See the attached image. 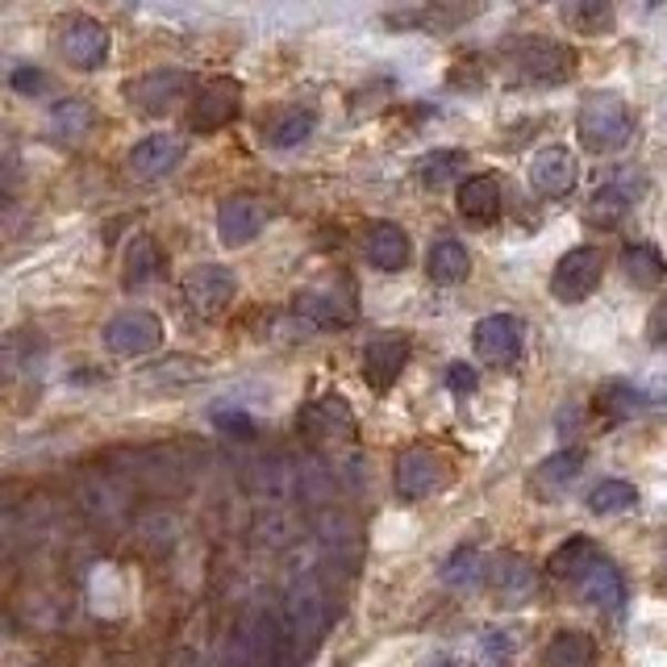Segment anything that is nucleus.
Instances as JSON below:
<instances>
[{
  "label": "nucleus",
  "mask_w": 667,
  "mask_h": 667,
  "mask_svg": "<svg viewBox=\"0 0 667 667\" xmlns=\"http://www.w3.org/2000/svg\"><path fill=\"white\" fill-rule=\"evenodd\" d=\"M275 621H280V643H284V667L305 664L330 630V597H325L322 580L305 576L292 584L284 597V614Z\"/></svg>",
  "instance_id": "1"
},
{
  "label": "nucleus",
  "mask_w": 667,
  "mask_h": 667,
  "mask_svg": "<svg viewBox=\"0 0 667 667\" xmlns=\"http://www.w3.org/2000/svg\"><path fill=\"white\" fill-rule=\"evenodd\" d=\"M505 63L514 71L517 84H530V88H559L567 84L580 59L567 42H555V38L530 34V38H514L505 47Z\"/></svg>",
  "instance_id": "2"
},
{
  "label": "nucleus",
  "mask_w": 667,
  "mask_h": 667,
  "mask_svg": "<svg viewBox=\"0 0 667 667\" xmlns=\"http://www.w3.org/2000/svg\"><path fill=\"white\" fill-rule=\"evenodd\" d=\"M576 134L588 154H614L626 151L634 138V113L617 92H593L584 97L576 113Z\"/></svg>",
  "instance_id": "3"
},
{
  "label": "nucleus",
  "mask_w": 667,
  "mask_h": 667,
  "mask_svg": "<svg viewBox=\"0 0 667 667\" xmlns=\"http://www.w3.org/2000/svg\"><path fill=\"white\" fill-rule=\"evenodd\" d=\"M222 667H284L280 621H275L272 609H251V614L234 626Z\"/></svg>",
  "instance_id": "4"
},
{
  "label": "nucleus",
  "mask_w": 667,
  "mask_h": 667,
  "mask_svg": "<svg viewBox=\"0 0 667 667\" xmlns=\"http://www.w3.org/2000/svg\"><path fill=\"white\" fill-rule=\"evenodd\" d=\"M59 54L71 71H101L113 54V34L92 13H71L59 26Z\"/></svg>",
  "instance_id": "5"
},
{
  "label": "nucleus",
  "mask_w": 667,
  "mask_h": 667,
  "mask_svg": "<svg viewBox=\"0 0 667 667\" xmlns=\"http://www.w3.org/2000/svg\"><path fill=\"white\" fill-rule=\"evenodd\" d=\"M104 351L118 355V360H142L154 355L163 343V322L151 309H121L104 322Z\"/></svg>",
  "instance_id": "6"
},
{
  "label": "nucleus",
  "mask_w": 667,
  "mask_h": 667,
  "mask_svg": "<svg viewBox=\"0 0 667 667\" xmlns=\"http://www.w3.org/2000/svg\"><path fill=\"white\" fill-rule=\"evenodd\" d=\"M242 113V84L234 75H213L209 84L196 88L189 104V130L192 134H218L234 125Z\"/></svg>",
  "instance_id": "7"
},
{
  "label": "nucleus",
  "mask_w": 667,
  "mask_h": 667,
  "mask_svg": "<svg viewBox=\"0 0 667 667\" xmlns=\"http://www.w3.org/2000/svg\"><path fill=\"white\" fill-rule=\"evenodd\" d=\"M600 280H605L600 246H572L550 272V296L564 301V305H580L600 289Z\"/></svg>",
  "instance_id": "8"
},
{
  "label": "nucleus",
  "mask_w": 667,
  "mask_h": 667,
  "mask_svg": "<svg viewBox=\"0 0 667 667\" xmlns=\"http://www.w3.org/2000/svg\"><path fill=\"white\" fill-rule=\"evenodd\" d=\"M360 313L355 289L338 284V289H305L292 301V317L301 322V330H346Z\"/></svg>",
  "instance_id": "9"
},
{
  "label": "nucleus",
  "mask_w": 667,
  "mask_h": 667,
  "mask_svg": "<svg viewBox=\"0 0 667 667\" xmlns=\"http://www.w3.org/2000/svg\"><path fill=\"white\" fill-rule=\"evenodd\" d=\"M484 584L493 588L501 609H522V605H530L538 597V567L526 555H517V550H501L484 567Z\"/></svg>",
  "instance_id": "10"
},
{
  "label": "nucleus",
  "mask_w": 667,
  "mask_h": 667,
  "mask_svg": "<svg viewBox=\"0 0 667 667\" xmlns=\"http://www.w3.org/2000/svg\"><path fill=\"white\" fill-rule=\"evenodd\" d=\"M234 296H239V275L222 267V263H201V267H192L184 275V301L196 317H222L225 309L234 305Z\"/></svg>",
  "instance_id": "11"
},
{
  "label": "nucleus",
  "mask_w": 667,
  "mask_h": 667,
  "mask_svg": "<svg viewBox=\"0 0 667 667\" xmlns=\"http://www.w3.org/2000/svg\"><path fill=\"white\" fill-rule=\"evenodd\" d=\"M472 346L488 367H514L526 346V325L517 313H488L472 330Z\"/></svg>",
  "instance_id": "12"
},
{
  "label": "nucleus",
  "mask_w": 667,
  "mask_h": 667,
  "mask_svg": "<svg viewBox=\"0 0 667 667\" xmlns=\"http://www.w3.org/2000/svg\"><path fill=\"white\" fill-rule=\"evenodd\" d=\"M189 71L180 68H159V71H146V75H138L130 80L125 88V97L134 104L142 118H168L175 104L189 97Z\"/></svg>",
  "instance_id": "13"
},
{
  "label": "nucleus",
  "mask_w": 667,
  "mask_h": 667,
  "mask_svg": "<svg viewBox=\"0 0 667 667\" xmlns=\"http://www.w3.org/2000/svg\"><path fill=\"white\" fill-rule=\"evenodd\" d=\"M296 426L305 434L313 446H330V443H351L355 438V410L346 405L343 396L325 393L317 401H309L301 417H296Z\"/></svg>",
  "instance_id": "14"
},
{
  "label": "nucleus",
  "mask_w": 667,
  "mask_h": 667,
  "mask_svg": "<svg viewBox=\"0 0 667 667\" xmlns=\"http://www.w3.org/2000/svg\"><path fill=\"white\" fill-rule=\"evenodd\" d=\"M393 479H396V496L413 505V501H426V496H434L443 488L446 463L438 459V451H429V446H410V451H401Z\"/></svg>",
  "instance_id": "15"
},
{
  "label": "nucleus",
  "mask_w": 667,
  "mask_h": 667,
  "mask_svg": "<svg viewBox=\"0 0 667 667\" xmlns=\"http://www.w3.org/2000/svg\"><path fill=\"white\" fill-rule=\"evenodd\" d=\"M576 175H580L576 154L567 151L564 142H547V146H538V151H534L530 189L538 192V196H547V201H564V196H572V189H576Z\"/></svg>",
  "instance_id": "16"
},
{
  "label": "nucleus",
  "mask_w": 667,
  "mask_h": 667,
  "mask_svg": "<svg viewBox=\"0 0 667 667\" xmlns=\"http://www.w3.org/2000/svg\"><path fill=\"white\" fill-rule=\"evenodd\" d=\"M647 172H638V168H617V172L605 175V184L597 189L593 196V209H588V218L593 225H617V218L626 213L630 205H638L643 196H647Z\"/></svg>",
  "instance_id": "17"
},
{
  "label": "nucleus",
  "mask_w": 667,
  "mask_h": 667,
  "mask_svg": "<svg viewBox=\"0 0 667 667\" xmlns=\"http://www.w3.org/2000/svg\"><path fill=\"white\" fill-rule=\"evenodd\" d=\"M413 355V343L405 334H376L372 343L363 346V380H367V388L372 393H388L401 372H405V363Z\"/></svg>",
  "instance_id": "18"
},
{
  "label": "nucleus",
  "mask_w": 667,
  "mask_h": 667,
  "mask_svg": "<svg viewBox=\"0 0 667 667\" xmlns=\"http://www.w3.org/2000/svg\"><path fill=\"white\" fill-rule=\"evenodd\" d=\"M572 588H576L588 605H597V609H621V605H626V576L617 572V564L605 550L593 555V559L580 567V576L572 580Z\"/></svg>",
  "instance_id": "19"
},
{
  "label": "nucleus",
  "mask_w": 667,
  "mask_h": 667,
  "mask_svg": "<svg viewBox=\"0 0 667 667\" xmlns=\"http://www.w3.org/2000/svg\"><path fill=\"white\" fill-rule=\"evenodd\" d=\"M263 225H267V209L259 205V201H251V196H230V201H222V209H218V239H222V246H230V251L255 242L259 234H263Z\"/></svg>",
  "instance_id": "20"
},
{
  "label": "nucleus",
  "mask_w": 667,
  "mask_h": 667,
  "mask_svg": "<svg viewBox=\"0 0 667 667\" xmlns=\"http://www.w3.org/2000/svg\"><path fill=\"white\" fill-rule=\"evenodd\" d=\"M184 163V138L180 134H146L130 151V172L138 180H163Z\"/></svg>",
  "instance_id": "21"
},
{
  "label": "nucleus",
  "mask_w": 667,
  "mask_h": 667,
  "mask_svg": "<svg viewBox=\"0 0 667 667\" xmlns=\"http://www.w3.org/2000/svg\"><path fill=\"white\" fill-rule=\"evenodd\" d=\"M584 455L580 446H564V451H555V455H547V459L534 467L530 476V493L538 496V501H559V496L580 479L584 472Z\"/></svg>",
  "instance_id": "22"
},
{
  "label": "nucleus",
  "mask_w": 667,
  "mask_h": 667,
  "mask_svg": "<svg viewBox=\"0 0 667 667\" xmlns=\"http://www.w3.org/2000/svg\"><path fill=\"white\" fill-rule=\"evenodd\" d=\"M163 272H168L163 242L154 239V234H138V239L125 246V255H121V284L130 292H142V289H151Z\"/></svg>",
  "instance_id": "23"
},
{
  "label": "nucleus",
  "mask_w": 667,
  "mask_h": 667,
  "mask_svg": "<svg viewBox=\"0 0 667 667\" xmlns=\"http://www.w3.org/2000/svg\"><path fill=\"white\" fill-rule=\"evenodd\" d=\"M455 205L467 222L476 225H493L501 218V209H505V189H501V180L496 175H467L459 180V192H455Z\"/></svg>",
  "instance_id": "24"
},
{
  "label": "nucleus",
  "mask_w": 667,
  "mask_h": 667,
  "mask_svg": "<svg viewBox=\"0 0 667 667\" xmlns=\"http://www.w3.org/2000/svg\"><path fill=\"white\" fill-rule=\"evenodd\" d=\"M363 255L376 272H405L413 259V242L396 222H376L363 239Z\"/></svg>",
  "instance_id": "25"
},
{
  "label": "nucleus",
  "mask_w": 667,
  "mask_h": 667,
  "mask_svg": "<svg viewBox=\"0 0 667 667\" xmlns=\"http://www.w3.org/2000/svg\"><path fill=\"white\" fill-rule=\"evenodd\" d=\"M621 272L634 289H664L667 284V255L655 242H630L621 251Z\"/></svg>",
  "instance_id": "26"
},
{
  "label": "nucleus",
  "mask_w": 667,
  "mask_h": 667,
  "mask_svg": "<svg viewBox=\"0 0 667 667\" xmlns=\"http://www.w3.org/2000/svg\"><path fill=\"white\" fill-rule=\"evenodd\" d=\"M426 272L434 284L455 289V284H463V280L472 275V255H467V246H463L459 239H438V242H429Z\"/></svg>",
  "instance_id": "27"
},
{
  "label": "nucleus",
  "mask_w": 667,
  "mask_h": 667,
  "mask_svg": "<svg viewBox=\"0 0 667 667\" xmlns=\"http://www.w3.org/2000/svg\"><path fill=\"white\" fill-rule=\"evenodd\" d=\"M313 130H317V118H313V109H301V104L275 109L272 121H263V134H267V142H272L275 151L301 146V142H309Z\"/></svg>",
  "instance_id": "28"
},
{
  "label": "nucleus",
  "mask_w": 667,
  "mask_h": 667,
  "mask_svg": "<svg viewBox=\"0 0 667 667\" xmlns=\"http://www.w3.org/2000/svg\"><path fill=\"white\" fill-rule=\"evenodd\" d=\"M597 638L588 630H559L543 647V667H593Z\"/></svg>",
  "instance_id": "29"
},
{
  "label": "nucleus",
  "mask_w": 667,
  "mask_h": 667,
  "mask_svg": "<svg viewBox=\"0 0 667 667\" xmlns=\"http://www.w3.org/2000/svg\"><path fill=\"white\" fill-rule=\"evenodd\" d=\"M463 172H467V151H455V146H443V151H429L422 163H417V184L429 192H443L451 184H459Z\"/></svg>",
  "instance_id": "30"
},
{
  "label": "nucleus",
  "mask_w": 667,
  "mask_h": 667,
  "mask_svg": "<svg viewBox=\"0 0 667 667\" xmlns=\"http://www.w3.org/2000/svg\"><path fill=\"white\" fill-rule=\"evenodd\" d=\"M484 567H488V559L479 555L476 547H455L451 555H446V564H443V584L446 588H459V593H467V588H479L484 584Z\"/></svg>",
  "instance_id": "31"
},
{
  "label": "nucleus",
  "mask_w": 667,
  "mask_h": 667,
  "mask_svg": "<svg viewBox=\"0 0 667 667\" xmlns=\"http://www.w3.org/2000/svg\"><path fill=\"white\" fill-rule=\"evenodd\" d=\"M593 555H600V547L593 543V538H584V534H572L567 543H559V547L550 550V559H547V572L555 576V580H576L580 576V567L593 559Z\"/></svg>",
  "instance_id": "32"
},
{
  "label": "nucleus",
  "mask_w": 667,
  "mask_h": 667,
  "mask_svg": "<svg viewBox=\"0 0 667 667\" xmlns=\"http://www.w3.org/2000/svg\"><path fill=\"white\" fill-rule=\"evenodd\" d=\"M92 125H97V109H92L88 101H80V97H71V101H59L51 109L54 138H68V142H75V138H84Z\"/></svg>",
  "instance_id": "33"
},
{
  "label": "nucleus",
  "mask_w": 667,
  "mask_h": 667,
  "mask_svg": "<svg viewBox=\"0 0 667 667\" xmlns=\"http://www.w3.org/2000/svg\"><path fill=\"white\" fill-rule=\"evenodd\" d=\"M638 505V488H634L630 479H600L597 488L588 493V509L600 517L609 514H626V509H634Z\"/></svg>",
  "instance_id": "34"
},
{
  "label": "nucleus",
  "mask_w": 667,
  "mask_h": 667,
  "mask_svg": "<svg viewBox=\"0 0 667 667\" xmlns=\"http://www.w3.org/2000/svg\"><path fill=\"white\" fill-rule=\"evenodd\" d=\"M647 405V396L638 393L634 384H605L597 393V410L609 417V422H626V417H634V413Z\"/></svg>",
  "instance_id": "35"
},
{
  "label": "nucleus",
  "mask_w": 667,
  "mask_h": 667,
  "mask_svg": "<svg viewBox=\"0 0 667 667\" xmlns=\"http://www.w3.org/2000/svg\"><path fill=\"white\" fill-rule=\"evenodd\" d=\"M614 0H580L576 4V30L588 38L609 34L614 30Z\"/></svg>",
  "instance_id": "36"
},
{
  "label": "nucleus",
  "mask_w": 667,
  "mask_h": 667,
  "mask_svg": "<svg viewBox=\"0 0 667 667\" xmlns=\"http://www.w3.org/2000/svg\"><path fill=\"white\" fill-rule=\"evenodd\" d=\"M517 647H522L517 630H484V638H479V650L488 664H509Z\"/></svg>",
  "instance_id": "37"
},
{
  "label": "nucleus",
  "mask_w": 667,
  "mask_h": 667,
  "mask_svg": "<svg viewBox=\"0 0 667 667\" xmlns=\"http://www.w3.org/2000/svg\"><path fill=\"white\" fill-rule=\"evenodd\" d=\"M484 0H429V13L443 26H463L467 18H476Z\"/></svg>",
  "instance_id": "38"
},
{
  "label": "nucleus",
  "mask_w": 667,
  "mask_h": 667,
  "mask_svg": "<svg viewBox=\"0 0 667 667\" xmlns=\"http://www.w3.org/2000/svg\"><path fill=\"white\" fill-rule=\"evenodd\" d=\"M213 422H218V429H222V434H230V438H239V443H246V438H255V434H259L255 417H251V413H242V410H222V413H213Z\"/></svg>",
  "instance_id": "39"
},
{
  "label": "nucleus",
  "mask_w": 667,
  "mask_h": 667,
  "mask_svg": "<svg viewBox=\"0 0 667 667\" xmlns=\"http://www.w3.org/2000/svg\"><path fill=\"white\" fill-rule=\"evenodd\" d=\"M446 388L455 396H472L479 388V372L472 363H451V367H446Z\"/></svg>",
  "instance_id": "40"
},
{
  "label": "nucleus",
  "mask_w": 667,
  "mask_h": 667,
  "mask_svg": "<svg viewBox=\"0 0 667 667\" xmlns=\"http://www.w3.org/2000/svg\"><path fill=\"white\" fill-rule=\"evenodd\" d=\"M21 363H26V355H21V338L18 334H4V338H0V376H13Z\"/></svg>",
  "instance_id": "41"
},
{
  "label": "nucleus",
  "mask_w": 667,
  "mask_h": 667,
  "mask_svg": "<svg viewBox=\"0 0 667 667\" xmlns=\"http://www.w3.org/2000/svg\"><path fill=\"white\" fill-rule=\"evenodd\" d=\"M42 84H47V75H42L38 68H18V71H13V88H18V92H26V97L42 92Z\"/></svg>",
  "instance_id": "42"
},
{
  "label": "nucleus",
  "mask_w": 667,
  "mask_h": 667,
  "mask_svg": "<svg viewBox=\"0 0 667 667\" xmlns=\"http://www.w3.org/2000/svg\"><path fill=\"white\" fill-rule=\"evenodd\" d=\"M647 338H650L655 346H664V343H667V301H664V305H655V313H650Z\"/></svg>",
  "instance_id": "43"
},
{
  "label": "nucleus",
  "mask_w": 667,
  "mask_h": 667,
  "mask_svg": "<svg viewBox=\"0 0 667 667\" xmlns=\"http://www.w3.org/2000/svg\"><path fill=\"white\" fill-rule=\"evenodd\" d=\"M422 667H479V664L467 659V655H455V650H438V655H429Z\"/></svg>",
  "instance_id": "44"
},
{
  "label": "nucleus",
  "mask_w": 667,
  "mask_h": 667,
  "mask_svg": "<svg viewBox=\"0 0 667 667\" xmlns=\"http://www.w3.org/2000/svg\"><path fill=\"white\" fill-rule=\"evenodd\" d=\"M659 4H664V0H647V9H659Z\"/></svg>",
  "instance_id": "45"
}]
</instances>
